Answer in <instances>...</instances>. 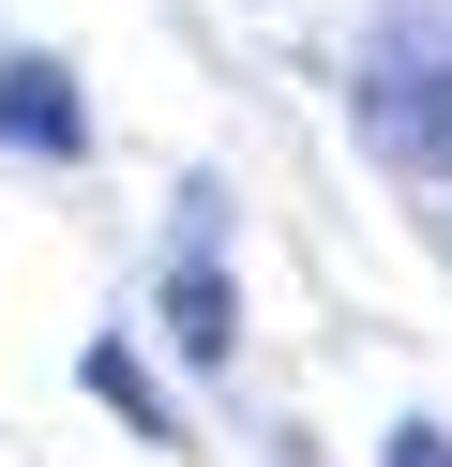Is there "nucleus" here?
Here are the masks:
<instances>
[{"label":"nucleus","mask_w":452,"mask_h":467,"mask_svg":"<svg viewBox=\"0 0 452 467\" xmlns=\"http://www.w3.org/2000/svg\"><path fill=\"white\" fill-rule=\"evenodd\" d=\"M362 136H377L392 166H422V182H452V31H407V16L377 31V61H362Z\"/></svg>","instance_id":"nucleus-1"},{"label":"nucleus","mask_w":452,"mask_h":467,"mask_svg":"<svg viewBox=\"0 0 452 467\" xmlns=\"http://www.w3.org/2000/svg\"><path fill=\"white\" fill-rule=\"evenodd\" d=\"M0 136H16V151H76V136H90L76 76H60V61H0Z\"/></svg>","instance_id":"nucleus-2"},{"label":"nucleus","mask_w":452,"mask_h":467,"mask_svg":"<svg viewBox=\"0 0 452 467\" xmlns=\"http://www.w3.org/2000/svg\"><path fill=\"white\" fill-rule=\"evenodd\" d=\"M166 332H181V362H226V347H241L226 272H211V256H181V272H166Z\"/></svg>","instance_id":"nucleus-3"},{"label":"nucleus","mask_w":452,"mask_h":467,"mask_svg":"<svg viewBox=\"0 0 452 467\" xmlns=\"http://www.w3.org/2000/svg\"><path fill=\"white\" fill-rule=\"evenodd\" d=\"M392 467H452V437H437V422H407V437H392Z\"/></svg>","instance_id":"nucleus-4"}]
</instances>
